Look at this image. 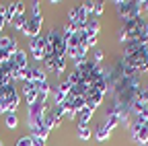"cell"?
<instances>
[{
	"instance_id": "16",
	"label": "cell",
	"mask_w": 148,
	"mask_h": 146,
	"mask_svg": "<svg viewBox=\"0 0 148 146\" xmlns=\"http://www.w3.org/2000/svg\"><path fill=\"white\" fill-rule=\"evenodd\" d=\"M68 82H70L72 86H76V84H80V82H82V74H80V72H78L76 68H74V70L70 72V76H68Z\"/></svg>"
},
{
	"instance_id": "4",
	"label": "cell",
	"mask_w": 148,
	"mask_h": 146,
	"mask_svg": "<svg viewBox=\"0 0 148 146\" xmlns=\"http://www.w3.org/2000/svg\"><path fill=\"white\" fill-rule=\"evenodd\" d=\"M18 49V43L14 37H10V35H2L0 37V51H2V62L12 58L14 56V51Z\"/></svg>"
},
{
	"instance_id": "7",
	"label": "cell",
	"mask_w": 148,
	"mask_h": 146,
	"mask_svg": "<svg viewBox=\"0 0 148 146\" xmlns=\"http://www.w3.org/2000/svg\"><path fill=\"white\" fill-rule=\"evenodd\" d=\"M37 88L33 82H25V86H23V97H25V103L27 105H33L35 101H37Z\"/></svg>"
},
{
	"instance_id": "15",
	"label": "cell",
	"mask_w": 148,
	"mask_h": 146,
	"mask_svg": "<svg viewBox=\"0 0 148 146\" xmlns=\"http://www.w3.org/2000/svg\"><path fill=\"white\" fill-rule=\"evenodd\" d=\"M76 132H78V138L80 140H90V125H76Z\"/></svg>"
},
{
	"instance_id": "26",
	"label": "cell",
	"mask_w": 148,
	"mask_h": 146,
	"mask_svg": "<svg viewBox=\"0 0 148 146\" xmlns=\"http://www.w3.org/2000/svg\"><path fill=\"white\" fill-rule=\"evenodd\" d=\"M146 88H148V86H146Z\"/></svg>"
},
{
	"instance_id": "25",
	"label": "cell",
	"mask_w": 148,
	"mask_h": 146,
	"mask_svg": "<svg viewBox=\"0 0 148 146\" xmlns=\"http://www.w3.org/2000/svg\"><path fill=\"white\" fill-rule=\"evenodd\" d=\"M0 146H4V144H2V140H0Z\"/></svg>"
},
{
	"instance_id": "22",
	"label": "cell",
	"mask_w": 148,
	"mask_h": 146,
	"mask_svg": "<svg viewBox=\"0 0 148 146\" xmlns=\"http://www.w3.org/2000/svg\"><path fill=\"white\" fill-rule=\"evenodd\" d=\"M105 10V2H95V10H92V16H97L99 19V14H103Z\"/></svg>"
},
{
	"instance_id": "8",
	"label": "cell",
	"mask_w": 148,
	"mask_h": 146,
	"mask_svg": "<svg viewBox=\"0 0 148 146\" xmlns=\"http://www.w3.org/2000/svg\"><path fill=\"white\" fill-rule=\"evenodd\" d=\"M92 115H95V109L84 107L82 111H78V115H76V123H78V125H90Z\"/></svg>"
},
{
	"instance_id": "3",
	"label": "cell",
	"mask_w": 148,
	"mask_h": 146,
	"mask_svg": "<svg viewBox=\"0 0 148 146\" xmlns=\"http://www.w3.org/2000/svg\"><path fill=\"white\" fill-rule=\"evenodd\" d=\"M29 51L37 62H43V58H45V35H37V37L29 39Z\"/></svg>"
},
{
	"instance_id": "24",
	"label": "cell",
	"mask_w": 148,
	"mask_h": 146,
	"mask_svg": "<svg viewBox=\"0 0 148 146\" xmlns=\"http://www.w3.org/2000/svg\"><path fill=\"white\" fill-rule=\"evenodd\" d=\"M142 8H144V10H148V0H144V2H142Z\"/></svg>"
},
{
	"instance_id": "21",
	"label": "cell",
	"mask_w": 148,
	"mask_h": 146,
	"mask_svg": "<svg viewBox=\"0 0 148 146\" xmlns=\"http://www.w3.org/2000/svg\"><path fill=\"white\" fill-rule=\"evenodd\" d=\"M31 16H43L41 10H39V2H37V0L31 2Z\"/></svg>"
},
{
	"instance_id": "2",
	"label": "cell",
	"mask_w": 148,
	"mask_h": 146,
	"mask_svg": "<svg viewBox=\"0 0 148 146\" xmlns=\"http://www.w3.org/2000/svg\"><path fill=\"white\" fill-rule=\"evenodd\" d=\"M130 134H132V140L140 146H144L148 142V125H144L138 117L132 119V125H130Z\"/></svg>"
},
{
	"instance_id": "13",
	"label": "cell",
	"mask_w": 148,
	"mask_h": 146,
	"mask_svg": "<svg viewBox=\"0 0 148 146\" xmlns=\"http://www.w3.org/2000/svg\"><path fill=\"white\" fill-rule=\"evenodd\" d=\"M109 134H111V132L107 130V127H105L103 123H99V125L95 127V134H92V136H95V138H97L99 142H105V140L109 138Z\"/></svg>"
},
{
	"instance_id": "19",
	"label": "cell",
	"mask_w": 148,
	"mask_h": 146,
	"mask_svg": "<svg viewBox=\"0 0 148 146\" xmlns=\"http://www.w3.org/2000/svg\"><path fill=\"white\" fill-rule=\"evenodd\" d=\"M117 41H119V43H125V45L130 43V35H127V31H125L123 27L117 31Z\"/></svg>"
},
{
	"instance_id": "17",
	"label": "cell",
	"mask_w": 148,
	"mask_h": 146,
	"mask_svg": "<svg viewBox=\"0 0 148 146\" xmlns=\"http://www.w3.org/2000/svg\"><path fill=\"white\" fill-rule=\"evenodd\" d=\"M103 58H105V51L103 49H99V47H95V49H92V62H95L97 66H101V62H103Z\"/></svg>"
},
{
	"instance_id": "23",
	"label": "cell",
	"mask_w": 148,
	"mask_h": 146,
	"mask_svg": "<svg viewBox=\"0 0 148 146\" xmlns=\"http://www.w3.org/2000/svg\"><path fill=\"white\" fill-rule=\"evenodd\" d=\"M33 146H45V140L43 138H33Z\"/></svg>"
},
{
	"instance_id": "18",
	"label": "cell",
	"mask_w": 148,
	"mask_h": 146,
	"mask_svg": "<svg viewBox=\"0 0 148 146\" xmlns=\"http://www.w3.org/2000/svg\"><path fill=\"white\" fill-rule=\"evenodd\" d=\"M14 146H33V136L31 134H27V136H21L16 140V144Z\"/></svg>"
},
{
	"instance_id": "20",
	"label": "cell",
	"mask_w": 148,
	"mask_h": 146,
	"mask_svg": "<svg viewBox=\"0 0 148 146\" xmlns=\"http://www.w3.org/2000/svg\"><path fill=\"white\" fill-rule=\"evenodd\" d=\"M66 70V58H58L56 60V74H62Z\"/></svg>"
},
{
	"instance_id": "12",
	"label": "cell",
	"mask_w": 148,
	"mask_h": 146,
	"mask_svg": "<svg viewBox=\"0 0 148 146\" xmlns=\"http://www.w3.org/2000/svg\"><path fill=\"white\" fill-rule=\"evenodd\" d=\"M4 125L8 127V130H14V127L18 125V117H16V111H8L4 115Z\"/></svg>"
},
{
	"instance_id": "10",
	"label": "cell",
	"mask_w": 148,
	"mask_h": 146,
	"mask_svg": "<svg viewBox=\"0 0 148 146\" xmlns=\"http://www.w3.org/2000/svg\"><path fill=\"white\" fill-rule=\"evenodd\" d=\"M49 93H51V86H49V82H43V84L39 86V90H37V101H35V103H41V105H45V103H47Z\"/></svg>"
},
{
	"instance_id": "9",
	"label": "cell",
	"mask_w": 148,
	"mask_h": 146,
	"mask_svg": "<svg viewBox=\"0 0 148 146\" xmlns=\"http://www.w3.org/2000/svg\"><path fill=\"white\" fill-rule=\"evenodd\" d=\"M12 60H14V64H16V68H18V70H25V68L29 66V58H27L25 49H21V47H18V49L14 51Z\"/></svg>"
},
{
	"instance_id": "6",
	"label": "cell",
	"mask_w": 148,
	"mask_h": 146,
	"mask_svg": "<svg viewBox=\"0 0 148 146\" xmlns=\"http://www.w3.org/2000/svg\"><path fill=\"white\" fill-rule=\"evenodd\" d=\"M103 93H99V90L95 88V86H90L88 88V93L84 95V101H86V107H90V109H97L101 103H103Z\"/></svg>"
},
{
	"instance_id": "1",
	"label": "cell",
	"mask_w": 148,
	"mask_h": 146,
	"mask_svg": "<svg viewBox=\"0 0 148 146\" xmlns=\"http://www.w3.org/2000/svg\"><path fill=\"white\" fill-rule=\"evenodd\" d=\"M115 8H117V14L121 16V21H130L134 19V16H140L142 14V2L140 0H125V2H121V0H117L115 2Z\"/></svg>"
},
{
	"instance_id": "11",
	"label": "cell",
	"mask_w": 148,
	"mask_h": 146,
	"mask_svg": "<svg viewBox=\"0 0 148 146\" xmlns=\"http://www.w3.org/2000/svg\"><path fill=\"white\" fill-rule=\"evenodd\" d=\"M25 25H27V14H25V12L16 14L14 19L10 21V27H12V29H16V31H23V29H25Z\"/></svg>"
},
{
	"instance_id": "14",
	"label": "cell",
	"mask_w": 148,
	"mask_h": 146,
	"mask_svg": "<svg viewBox=\"0 0 148 146\" xmlns=\"http://www.w3.org/2000/svg\"><path fill=\"white\" fill-rule=\"evenodd\" d=\"M16 8H18V2H8V4H6V23H8V25H10V21L14 19L16 12H18Z\"/></svg>"
},
{
	"instance_id": "5",
	"label": "cell",
	"mask_w": 148,
	"mask_h": 146,
	"mask_svg": "<svg viewBox=\"0 0 148 146\" xmlns=\"http://www.w3.org/2000/svg\"><path fill=\"white\" fill-rule=\"evenodd\" d=\"M41 23H43V16H31V19H27V25H25V29L21 33L25 37L33 39V37H37V35L41 33Z\"/></svg>"
}]
</instances>
